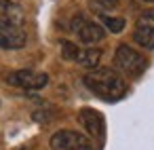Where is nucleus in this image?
Segmentation results:
<instances>
[{
  "instance_id": "nucleus-5",
  "label": "nucleus",
  "mask_w": 154,
  "mask_h": 150,
  "mask_svg": "<svg viewBox=\"0 0 154 150\" xmlns=\"http://www.w3.org/2000/svg\"><path fill=\"white\" fill-rule=\"evenodd\" d=\"M78 120H80V125L87 129V133L95 139V142H103V135H106V120H103V116L97 112V110H93V108H82L80 112H78Z\"/></svg>"
},
{
  "instance_id": "nucleus-6",
  "label": "nucleus",
  "mask_w": 154,
  "mask_h": 150,
  "mask_svg": "<svg viewBox=\"0 0 154 150\" xmlns=\"http://www.w3.org/2000/svg\"><path fill=\"white\" fill-rule=\"evenodd\" d=\"M76 34H78V38H80L85 45H97V42L103 40V36H106L103 28H101L99 23H93V21H85V23L76 30Z\"/></svg>"
},
{
  "instance_id": "nucleus-4",
  "label": "nucleus",
  "mask_w": 154,
  "mask_h": 150,
  "mask_svg": "<svg viewBox=\"0 0 154 150\" xmlns=\"http://www.w3.org/2000/svg\"><path fill=\"white\" fill-rule=\"evenodd\" d=\"M7 83L13 87H21V89H42L49 83V76L45 72H34V70H17L7 74Z\"/></svg>"
},
{
  "instance_id": "nucleus-10",
  "label": "nucleus",
  "mask_w": 154,
  "mask_h": 150,
  "mask_svg": "<svg viewBox=\"0 0 154 150\" xmlns=\"http://www.w3.org/2000/svg\"><path fill=\"white\" fill-rule=\"evenodd\" d=\"M61 55H63V59L78 61V57H80V49H78L74 42H70V40H61Z\"/></svg>"
},
{
  "instance_id": "nucleus-7",
  "label": "nucleus",
  "mask_w": 154,
  "mask_h": 150,
  "mask_svg": "<svg viewBox=\"0 0 154 150\" xmlns=\"http://www.w3.org/2000/svg\"><path fill=\"white\" fill-rule=\"evenodd\" d=\"M133 40L143 47V49H154V28H146V26H137L133 32Z\"/></svg>"
},
{
  "instance_id": "nucleus-3",
  "label": "nucleus",
  "mask_w": 154,
  "mask_h": 150,
  "mask_svg": "<svg viewBox=\"0 0 154 150\" xmlns=\"http://www.w3.org/2000/svg\"><path fill=\"white\" fill-rule=\"evenodd\" d=\"M49 144L53 150H93L91 139L72 129H61V131L53 133Z\"/></svg>"
},
{
  "instance_id": "nucleus-14",
  "label": "nucleus",
  "mask_w": 154,
  "mask_h": 150,
  "mask_svg": "<svg viewBox=\"0 0 154 150\" xmlns=\"http://www.w3.org/2000/svg\"><path fill=\"white\" fill-rule=\"evenodd\" d=\"M143 2H152V0H143Z\"/></svg>"
},
{
  "instance_id": "nucleus-13",
  "label": "nucleus",
  "mask_w": 154,
  "mask_h": 150,
  "mask_svg": "<svg viewBox=\"0 0 154 150\" xmlns=\"http://www.w3.org/2000/svg\"><path fill=\"white\" fill-rule=\"evenodd\" d=\"M103 9H114V5H118V0H101Z\"/></svg>"
},
{
  "instance_id": "nucleus-11",
  "label": "nucleus",
  "mask_w": 154,
  "mask_h": 150,
  "mask_svg": "<svg viewBox=\"0 0 154 150\" xmlns=\"http://www.w3.org/2000/svg\"><path fill=\"white\" fill-rule=\"evenodd\" d=\"M26 45V40H19V38H13L9 34H5L0 30V49H21Z\"/></svg>"
},
{
  "instance_id": "nucleus-9",
  "label": "nucleus",
  "mask_w": 154,
  "mask_h": 150,
  "mask_svg": "<svg viewBox=\"0 0 154 150\" xmlns=\"http://www.w3.org/2000/svg\"><path fill=\"white\" fill-rule=\"evenodd\" d=\"M101 21H103V26L112 32V34H118V32H122L125 30V19L122 17H110V15H101Z\"/></svg>"
},
{
  "instance_id": "nucleus-1",
  "label": "nucleus",
  "mask_w": 154,
  "mask_h": 150,
  "mask_svg": "<svg viewBox=\"0 0 154 150\" xmlns=\"http://www.w3.org/2000/svg\"><path fill=\"white\" fill-rule=\"evenodd\" d=\"M82 83L95 97H99L103 102H118L127 93V83L122 80L120 74H116L110 68L91 70L89 74H85Z\"/></svg>"
},
{
  "instance_id": "nucleus-2",
  "label": "nucleus",
  "mask_w": 154,
  "mask_h": 150,
  "mask_svg": "<svg viewBox=\"0 0 154 150\" xmlns=\"http://www.w3.org/2000/svg\"><path fill=\"white\" fill-rule=\"evenodd\" d=\"M114 66H116L122 74L137 78V76L143 74V70H146L148 64H146L143 55L137 53L133 47H129V45H120V47L116 49V53H114Z\"/></svg>"
},
{
  "instance_id": "nucleus-8",
  "label": "nucleus",
  "mask_w": 154,
  "mask_h": 150,
  "mask_svg": "<svg viewBox=\"0 0 154 150\" xmlns=\"http://www.w3.org/2000/svg\"><path fill=\"white\" fill-rule=\"evenodd\" d=\"M101 59V51L99 49H87V51H80V57H78V64L89 68V70H95V66L99 64Z\"/></svg>"
},
{
  "instance_id": "nucleus-12",
  "label": "nucleus",
  "mask_w": 154,
  "mask_h": 150,
  "mask_svg": "<svg viewBox=\"0 0 154 150\" xmlns=\"http://www.w3.org/2000/svg\"><path fill=\"white\" fill-rule=\"evenodd\" d=\"M137 26H146V28H154V9L152 11H146L139 15L137 19Z\"/></svg>"
}]
</instances>
